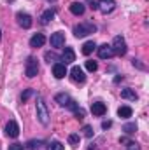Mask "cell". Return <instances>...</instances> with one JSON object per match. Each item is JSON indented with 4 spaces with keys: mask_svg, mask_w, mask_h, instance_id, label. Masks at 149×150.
Returning <instances> with one entry per match:
<instances>
[{
    "mask_svg": "<svg viewBox=\"0 0 149 150\" xmlns=\"http://www.w3.org/2000/svg\"><path fill=\"white\" fill-rule=\"evenodd\" d=\"M37 119L42 126L49 124V110H47V105L40 94H37Z\"/></svg>",
    "mask_w": 149,
    "mask_h": 150,
    "instance_id": "6da1fadb",
    "label": "cell"
},
{
    "mask_svg": "<svg viewBox=\"0 0 149 150\" xmlns=\"http://www.w3.org/2000/svg\"><path fill=\"white\" fill-rule=\"evenodd\" d=\"M95 32H97V26L91 25V23H81L74 28V35L77 38H82L86 35H90V33H95Z\"/></svg>",
    "mask_w": 149,
    "mask_h": 150,
    "instance_id": "7a4b0ae2",
    "label": "cell"
},
{
    "mask_svg": "<svg viewBox=\"0 0 149 150\" xmlns=\"http://www.w3.org/2000/svg\"><path fill=\"white\" fill-rule=\"evenodd\" d=\"M111 47H112V52H114L116 56H125L126 51H128V49H126V42H125V38L121 37V35L114 37Z\"/></svg>",
    "mask_w": 149,
    "mask_h": 150,
    "instance_id": "3957f363",
    "label": "cell"
},
{
    "mask_svg": "<svg viewBox=\"0 0 149 150\" xmlns=\"http://www.w3.org/2000/svg\"><path fill=\"white\" fill-rule=\"evenodd\" d=\"M39 74V63L35 58H28L27 59V67H25V75L28 77V79H34V77H37Z\"/></svg>",
    "mask_w": 149,
    "mask_h": 150,
    "instance_id": "277c9868",
    "label": "cell"
},
{
    "mask_svg": "<svg viewBox=\"0 0 149 150\" xmlns=\"http://www.w3.org/2000/svg\"><path fill=\"white\" fill-rule=\"evenodd\" d=\"M114 7H116V2H114V0H98V2H97V9H98L102 14L112 12Z\"/></svg>",
    "mask_w": 149,
    "mask_h": 150,
    "instance_id": "5b68a950",
    "label": "cell"
},
{
    "mask_svg": "<svg viewBox=\"0 0 149 150\" xmlns=\"http://www.w3.org/2000/svg\"><path fill=\"white\" fill-rule=\"evenodd\" d=\"M16 19H18V25L21 26V28H25V30H28L30 26H32V16L30 14H27V12H18L16 14Z\"/></svg>",
    "mask_w": 149,
    "mask_h": 150,
    "instance_id": "8992f818",
    "label": "cell"
},
{
    "mask_svg": "<svg viewBox=\"0 0 149 150\" xmlns=\"http://www.w3.org/2000/svg\"><path fill=\"white\" fill-rule=\"evenodd\" d=\"M70 79L74 80L75 84H84V80H86L84 70H82L81 67H72V70H70Z\"/></svg>",
    "mask_w": 149,
    "mask_h": 150,
    "instance_id": "52a82bcc",
    "label": "cell"
},
{
    "mask_svg": "<svg viewBox=\"0 0 149 150\" xmlns=\"http://www.w3.org/2000/svg\"><path fill=\"white\" fill-rule=\"evenodd\" d=\"M5 134H7L9 138H18V136H19V126H18L16 120H9V122H7V126H5Z\"/></svg>",
    "mask_w": 149,
    "mask_h": 150,
    "instance_id": "ba28073f",
    "label": "cell"
},
{
    "mask_svg": "<svg viewBox=\"0 0 149 150\" xmlns=\"http://www.w3.org/2000/svg\"><path fill=\"white\" fill-rule=\"evenodd\" d=\"M49 42H51V47H54V49L63 47V44H65V33H63V32H56V33H53L51 38H49Z\"/></svg>",
    "mask_w": 149,
    "mask_h": 150,
    "instance_id": "9c48e42d",
    "label": "cell"
},
{
    "mask_svg": "<svg viewBox=\"0 0 149 150\" xmlns=\"http://www.w3.org/2000/svg\"><path fill=\"white\" fill-rule=\"evenodd\" d=\"M62 61H63V65H69V63H74L75 61V52L72 47H65V51L62 52V58H60Z\"/></svg>",
    "mask_w": 149,
    "mask_h": 150,
    "instance_id": "30bf717a",
    "label": "cell"
},
{
    "mask_svg": "<svg viewBox=\"0 0 149 150\" xmlns=\"http://www.w3.org/2000/svg\"><path fill=\"white\" fill-rule=\"evenodd\" d=\"M112 56H114V52H112L111 45L104 44V45H100V47H98V58H102V59H111Z\"/></svg>",
    "mask_w": 149,
    "mask_h": 150,
    "instance_id": "8fae6325",
    "label": "cell"
},
{
    "mask_svg": "<svg viewBox=\"0 0 149 150\" xmlns=\"http://www.w3.org/2000/svg\"><path fill=\"white\" fill-rule=\"evenodd\" d=\"M53 75H54L56 79H63V77L67 75V65H63V63H54V65H53Z\"/></svg>",
    "mask_w": 149,
    "mask_h": 150,
    "instance_id": "7c38bea8",
    "label": "cell"
},
{
    "mask_svg": "<svg viewBox=\"0 0 149 150\" xmlns=\"http://www.w3.org/2000/svg\"><path fill=\"white\" fill-rule=\"evenodd\" d=\"M105 112H107V107H105V103H102V101H95V103L91 105V113H93V115H97V117H102Z\"/></svg>",
    "mask_w": 149,
    "mask_h": 150,
    "instance_id": "4fadbf2b",
    "label": "cell"
},
{
    "mask_svg": "<svg viewBox=\"0 0 149 150\" xmlns=\"http://www.w3.org/2000/svg\"><path fill=\"white\" fill-rule=\"evenodd\" d=\"M44 44H46V37L42 33H35L30 38V47H42Z\"/></svg>",
    "mask_w": 149,
    "mask_h": 150,
    "instance_id": "5bb4252c",
    "label": "cell"
},
{
    "mask_svg": "<svg viewBox=\"0 0 149 150\" xmlns=\"http://www.w3.org/2000/svg\"><path fill=\"white\" fill-rule=\"evenodd\" d=\"M84 11H86V7H84L82 2H74V4L70 5V12H72L74 16H82Z\"/></svg>",
    "mask_w": 149,
    "mask_h": 150,
    "instance_id": "9a60e30c",
    "label": "cell"
},
{
    "mask_svg": "<svg viewBox=\"0 0 149 150\" xmlns=\"http://www.w3.org/2000/svg\"><path fill=\"white\" fill-rule=\"evenodd\" d=\"M121 98H123V100H130V101H135L139 96H137V93H135L133 89L126 87V89H123V91H121Z\"/></svg>",
    "mask_w": 149,
    "mask_h": 150,
    "instance_id": "2e32d148",
    "label": "cell"
},
{
    "mask_svg": "<svg viewBox=\"0 0 149 150\" xmlns=\"http://www.w3.org/2000/svg\"><path fill=\"white\" fill-rule=\"evenodd\" d=\"M54 9H47V11H44L42 12V16H40V21H42V25H47L53 18H54Z\"/></svg>",
    "mask_w": 149,
    "mask_h": 150,
    "instance_id": "e0dca14e",
    "label": "cell"
},
{
    "mask_svg": "<svg viewBox=\"0 0 149 150\" xmlns=\"http://www.w3.org/2000/svg\"><path fill=\"white\" fill-rule=\"evenodd\" d=\"M95 49H97L95 40H88V42H84V45H82V54H84V56H88V54H91Z\"/></svg>",
    "mask_w": 149,
    "mask_h": 150,
    "instance_id": "ac0fdd59",
    "label": "cell"
},
{
    "mask_svg": "<svg viewBox=\"0 0 149 150\" xmlns=\"http://www.w3.org/2000/svg\"><path fill=\"white\" fill-rule=\"evenodd\" d=\"M117 115H119L121 119H128V117H132V108L126 107V105H123V107L117 108Z\"/></svg>",
    "mask_w": 149,
    "mask_h": 150,
    "instance_id": "d6986e66",
    "label": "cell"
},
{
    "mask_svg": "<svg viewBox=\"0 0 149 150\" xmlns=\"http://www.w3.org/2000/svg\"><path fill=\"white\" fill-rule=\"evenodd\" d=\"M69 100H70V98H69V94H65V93H60V94H56V96H54V101H56V103H60L62 107H65V105L69 103Z\"/></svg>",
    "mask_w": 149,
    "mask_h": 150,
    "instance_id": "ffe728a7",
    "label": "cell"
},
{
    "mask_svg": "<svg viewBox=\"0 0 149 150\" xmlns=\"http://www.w3.org/2000/svg\"><path fill=\"white\" fill-rule=\"evenodd\" d=\"M123 131H125L126 134H133V133L137 131V124H135V122H128V124L123 126Z\"/></svg>",
    "mask_w": 149,
    "mask_h": 150,
    "instance_id": "44dd1931",
    "label": "cell"
},
{
    "mask_svg": "<svg viewBox=\"0 0 149 150\" xmlns=\"http://www.w3.org/2000/svg\"><path fill=\"white\" fill-rule=\"evenodd\" d=\"M79 142H81V136H79V134H70V136H69V143H70V147H77V145H79Z\"/></svg>",
    "mask_w": 149,
    "mask_h": 150,
    "instance_id": "7402d4cb",
    "label": "cell"
},
{
    "mask_svg": "<svg viewBox=\"0 0 149 150\" xmlns=\"http://www.w3.org/2000/svg\"><path fill=\"white\" fill-rule=\"evenodd\" d=\"M97 68H98L97 61H93V59H88V61H86V70H88V72H97Z\"/></svg>",
    "mask_w": 149,
    "mask_h": 150,
    "instance_id": "603a6c76",
    "label": "cell"
},
{
    "mask_svg": "<svg viewBox=\"0 0 149 150\" xmlns=\"http://www.w3.org/2000/svg\"><path fill=\"white\" fill-rule=\"evenodd\" d=\"M32 96H34V89H27V91H25V93L21 94V101L25 103V101H28V100H30Z\"/></svg>",
    "mask_w": 149,
    "mask_h": 150,
    "instance_id": "cb8c5ba5",
    "label": "cell"
},
{
    "mask_svg": "<svg viewBox=\"0 0 149 150\" xmlns=\"http://www.w3.org/2000/svg\"><path fill=\"white\" fill-rule=\"evenodd\" d=\"M47 150H63V145H62L60 142H51V143L47 145Z\"/></svg>",
    "mask_w": 149,
    "mask_h": 150,
    "instance_id": "d4e9b609",
    "label": "cell"
},
{
    "mask_svg": "<svg viewBox=\"0 0 149 150\" xmlns=\"http://www.w3.org/2000/svg\"><path fill=\"white\" fill-rule=\"evenodd\" d=\"M82 134H84L86 138H91V136H93V127H91V126H84V127H82Z\"/></svg>",
    "mask_w": 149,
    "mask_h": 150,
    "instance_id": "484cf974",
    "label": "cell"
},
{
    "mask_svg": "<svg viewBox=\"0 0 149 150\" xmlns=\"http://www.w3.org/2000/svg\"><path fill=\"white\" fill-rule=\"evenodd\" d=\"M42 143H44L42 140H37V142H35V140H32V142H28V149H32V150H34V149H39Z\"/></svg>",
    "mask_w": 149,
    "mask_h": 150,
    "instance_id": "4316f807",
    "label": "cell"
},
{
    "mask_svg": "<svg viewBox=\"0 0 149 150\" xmlns=\"http://www.w3.org/2000/svg\"><path fill=\"white\" fill-rule=\"evenodd\" d=\"M74 115L77 117V119H84V115H86V112H84V108H81V107H77L74 110Z\"/></svg>",
    "mask_w": 149,
    "mask_h": 150,
    "instance_id": "83f0119b",
    "label": "cell"
},
{
    "mask_svg": "<svg viewBox=\"0 0 149 150\" xmlns=\"http://www.w3.org/2000/svg\"><path fill=\"white\" fill-rule=\"evenodd\" d=\"M65 107H67L69 110H72V112H74V110L77 108V107H79V105H77V101H74V100H69V103H67Z\"/></svg>",
    "mask_w": 149,
    "mask_h": 150,
    "instance_id": "f1b7e54d",
    "label": "cell"
},
{
    "mask_svg": "<svg viewBox=\"0 0 149 150\" xmlns=\"http://www.w3.org/2000/svg\"><path fill=\"white\" fill-rule=\"evenodd\" d=\"M9 150H25V147L21 145V143H14V145H11Z\"/></svg>",
    "mask_w": 149,
    "mask_h": 150,
    "instance_id": "f546056e",
    "label": "cell"
},
{
    "mask_svg": "<svg viewBox=\"0 0 149 150\" xmlns=\"http://www.w3.org/2000/svg\"><path fill=\"white\" fill-rule=\"evenodd\" d=\"M111 126H112L111 120H104V122H102V127H104V129H109Z\"/></svg>",
    "mask_w": 149,
    "mask_h": 150,
    "instance_id": "4dcf8cb0",
    "label": "cell"
},
{
    "mask_svg": "<svg viewBox=\"0 0 149 150\" xmlns=\"http://www.w3.org/2000/svg\"><path fill=\"white\" fill-rule=\"evenodd\" d=\"M0 38H2V30H0Z\"/></svg>",
    "mask_w": 149,
    "mask_h": 150,
    "instance_id": "1f68e13d",
    "label": "cell"
}]
</instances>
